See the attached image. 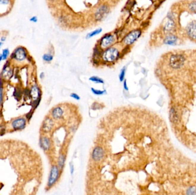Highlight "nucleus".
I'll return each mask as SVG.
<instances>
[{"label": "nucleus", "instance_id": "nucleus-24", "mask_svg": "<svg viewBox=\"0 0 196 195\" xmlns=\"http://www.w3.org/2000/svg\"><path fill=\"white\" fill-rule=\"evenodd\" d=\"M91 90L94 94L95 95H102L104 93H106V90H97L92 88Z\"/></svg>", "mask_w": 196, "mask_h": 195}, {"label": "nucleus", "instance_id": "nucleus-28", "mask_svg": "<svg viewBox=\"0 0 196 195\" xmlns=\"http://www.w3.org/2000/svg\"><path fill=\"white\" fill-rule=\"evenodd\" d=\"M9 0H0V4L1 5H7L9 3Z\"/></svg>", "mask_w": 196, "mask_h": 195}, {"label": "nucleus", "instance_id": "nucleus-5", "mask_svg": "<svg viewBox=\"0 0 196 195\" xmlns=\"http://www.w3.org/2000/svg\"><path fill=\"white\" fill-rule=\"evenodd\" d=\"M109 10L110 9L108 6L106 5H101L99 8L97 9L95 13V19L97 21H100L103 20L108 15Z\"/></svg>", "mask_w": 196, "mask_h": 195}, {"label": "nucleus", "instance_id": "nucleus-27", "mask_svg": "<svg viewBox=\"0 0 196 195\" xmlns=\"http://www.w3.org/2000/svg\"><path fill=\"white\" fill-rule=\"evenodd\" d=\"M71 98H75V99H76V100H80V97L77 95V94H76V93H72L71 95Z\"/></svg>", "mask_w": 196, "mask_h": 195}, {"label": "nucleus", "instance_id": "nucleus-21", "mask_svg": "<svg viewBox=\"0 0 196 195\" xmlns=\"http://www.w3.org/2000/svg\"><path fill=\"white\" fill-rule=\"evenodd\" d=\"M89 79H90V81L96 82V83L104 84V81L102 79L98 77L97 76H92L90 77Z\"/></svg>", "mask_w": 196, "mask_h": 195}, {"label": "nucleus", "instance_id": "nucleus-23", "mask_svg": "<svg viewBox=\"0 0 196 195\" xmlns=\"http://www.w3.org/2000/svg\"><path fill=\"white\" fill-rule=\"evenodd\" d=\"M64 163H65V157L64 156L61 155L59 157V165L60 168H61V169L63 168V167L64 165Z\"/></svg>", "mask_w": 196, "mask_h": 195}, {"label": "nucleus", "instance_id": "nucleus-8", "mask_svg": "<svg viewBox=\"0 0 196 195\" xmlns=\"http://www.w3.org/2000/svg\"><path fill=\"white\" fill-rule=\"evenodd\" d=\"M13 55L17 61H23L26 57V52L24 48L20 47L15 50Z\"/></svg>", "mask_w": 196, "mask_h": 195}, {"label": "nucleus", "instance_id": "nucleus-6", "mask_svg": "<svg viewBox=\"0 0 196 195\" xmlns=\"http://www.w3.org/2000/svg\"><path fill=\"white\" fill-rule=\"evenodd\" d=\"M59 170L56 166H53L51 168L50 175H49L48 182V186L52 187L57 181L59 178Z\"/></svg>", "mask_w": 196, "mask_h": 195}, {"label": "nucleus", "instance_id": "nucleus-11", "mask_svg": "<svg viewBox=\"0 0 196 195\" xmlns=\"http://www.w3.org/2000/svg\"><path fill=\"white\" fill-rule=\"evenodd\" d=\"M29 95L33 98L34 100H36L37 99L40 98L41 93H40V91L39 89V88L36 85H35V86H33L32 88L31 89V90L29 92Z\"/></svg>", "mask_w": 196, "mask_h": 195}, {"label": "nucleus", "instance_id": "nucleus-16", "mask_svg": "<svg viewBox=\"0 0 196 195\" xmlns=\"http://www.w3.org/2000/svg\"><path fill=\"white\" fill-rule=\"evenodd\" d=\"M177 40V39L176 36L172 35V34H170L165 38V39L164 40V42L167 45H173L175 43H176Z\"/></svg>", "mask_w": 196, "mask_h": 195}, {"label": "nucleus", "instance_id": "nucleus-7", "mask_svg": "<svg viewBox=\"0 0 196 195\" xmlns=\"http://www.w3.org/2000/svg\"><path fill=\"white\" fill-rule=\"evenodd\" d=\"M26 120L24 118H18L12 122V126L15 130H23L26 125Z\"/></svg>", "mask_w": 196, "mask_h": 195}, {"label": "nucleus", "instance_id": "nucleus-18", "mask_svg": "<svg viewBox=\"0 0 196 195\" xmlns=\"http://www.w3.org/2000/svg\"><path fill=\"white\" fill-rule=\"evenodd\" d=\"M102 28H98L97 29L94 31H92L91 32L87 34V35L86 36V39H91L94 36H97L98 34H99L100 33L102 32Z\"/></svg>", "mask_w": 196, "mask_h": 195}, {"label": "nucleus", "instance_id": "nucleus-26", "mask_svg": "<svg viewBox=\"0 0 196 195\" xmlns=\"http://www.w3.org/2000/svg\"><path fill=\"white\" fill-rule=\"evenodd\" d=\"M189 8L193 12L196 13V1L192 2L189 5Z\"/></svg>", "mask_w": 196, "mask_h": 195}, {"label": "nucleus", "instance_id": "nucleus-15", "mask_svg": "<svg viewBox=\"0 0 196 195\" xmlns=\"http://www.w3.org/2000/svg\"><path fill=\"white\" fill-rule=\"evenodd\" d=\"M52 127V121L50 119L47 118L45 119L42 125V129L45 132H48Z\"/></svg>", "mask_w": 196, "mask_h": 195}, {"label": "nucleus", "instance_id": "nucleus-9", "mask_svg": "<svg viewBox=\"0 0 196 195\" xmlns=\"http://www.w3.org/2000/svg\"><path fill=\"white\" fill-rule=\"evenodd\" d=\"M103 156H104V151L101 147L97 146L93 150L92 157L95 161L96 162L100 161V160H102Z\"/></svg>", "mask_w": 196, "mask_h": 195}, {"label": "nucleus", "instance_id": "nucleus-12", "mask_svg": "<svg viewBox=\"0 0 196 195\" xmlns=\"http://www.w3.org/2000/svg\"><path fill=\"white\" fill-rule=\"evenodd\" d=\"M2 75L5 80H9L13 75V71L9 66H5V68H4Z\"/></svg>", "mask_w": 196, "mask_h": 195}, {"label": "nucleus", "instance_id": "nucleus-19", "mask_svg": "<svg viewBox=\"0 0 196 195\" xmlns=\"http://www.w3.org/2000/svg\"><path fill=\"white\" fill-rule=\"evenodd\" d=\"M9 55V50L8 49H4L2 50V53L1 55H0V61L2 60H5Z\"/></svg>", "mask_w": 196, "mask_h": 195}, {"label": "nucleus", "instance_id": "nucleus-3", "mask_svg": "<svg viewBox=\"0 0 196 195\" xmlns=\"http://www.w3.org/2000/svg\"><path fill=\"white\" fill-rule=\"evenodd\" d=\"M115 42V37L112 34H106L101 38L99 45L101 48L106 49L111 47Z\"/></svg>", "mask_w": 196, "mask_h": 195}, {"label": "nucleus", "instance_id": "nucleus-31", "mask_svg": "<svg viewBox=\"0 0 196 195\" xmlns=\"http://www.w3.org/2000/svg\"><path fill=\"white\" fill-rule=\"evenodd\" d=\"M5 40H6V37H2L1 38V41H5Z\"/></svg>", "mask_w": 196, "mask_h": 195}, {"label": "nucleus", "instance_id": "nucleus-10", "mask_svg": "<svg viewBox=\"0 0 196 195\" xmlns=\"http://www.w3.org/2000/svg\"><path fill=\"white\" fill-rule=\"evenodd\" d=\"M186 32L189 37L192 39H196V22L193 21L188 25Z\"/></svg>", "mask_w": 196, "mask_h": 195}, {"label": "nucleus", "instance_id": "nucleus-14", "mask_svg": "<svg viewBox=\"0 0 196 195\" xmlns=\"http://www.w3.org/2000/svg\"><path fill=\"white\" fill-rule=\"evenodd\" d=\"M63 114V111L60 107L55 108L52 111V116L55 119H59L61 118L62 117Z\"/></svg>", "mask_w": 196, "mask_h": 195}, {"label": "nucleus", "instance_id": "nucleus-22", "mask_svg": "<svg viewBox=\"0 0 196 195\" xmlns=\"http://www.w3.org/2000/svg\"><path fill=\"white\" fill-rule=\"evenodd\" d=\"M126 69L125 66L123 67L122 69L121 70V72H120L119 76L120 81H123L124 79V76H125V74H126Z\"/></svg>", "mask_w": 196, "mask_h": 195}, {"label": "nucleus", "instance_id": "nucleus-20", "mask_svg": "<svg viewBox=\"0 0 196 195\" xmlns=\"http://www.w3.org/2000/svg\"><path fill=\"white\" fill-rule=\"evenodd\" d=\"M53 59V56L49 53H45L42 56V60L45 62H50Z\"/></svg>", "mask_w": 196, "mask_h": 195}, {"label": "nucleus", "instance_id": "nucleus-1", "mask_svg": "<svg viewBox=\"0 0 196 195\" xmlns=\"http://www.w3.org/2000/svg\"><path fill=\"white\" fill-rule=\"evenodd\" d=\"M120 55L119 50L114 47H110L105 49L102 54L103 60L107 63H113L115 61Z\"/></svg>", "mask_w": 196, "mask_h": 195}, {"label": "nucleus", "instance_id": "nucleus-17", "mask_svg": "<svg viewBox=\"0 0 196 195\" xmlns=\"http://www.w3.org/2000/svg\"><path fill=\"white\" fill-rule=\"evenodd\" d=\"M174 22L172 20H169L166 23V24L165 25V26L164 27V31L167 32H171L174 29Z\"/></svg>", "mask_w": 196, "mask_h": 195}, {"label": "nucleus", "instance_id": "nucleus-29", "mask_svg": "<svg viewBox=\"0 0 196 195\" xmlns=\"http://www.w3.org/2000/svg\"><path fill=\"white\" fill-rule=\"evenodd\" d=\"M30 21L33 23H36L37 21V17L36 16H33L30 19Z\"/></svg>", "mask_w": 196, "mask_h": 195}, {"label": "nucleus", "instance_id": "nucleus-32", "mask_svg": "<svg viewBox=\"0 0 196 195\" xmlns=\"http://www.w3.org/2000/svg\"><path fill=\"white\" fill-rule=\"evenodd\" d=\"M2 43L1 42H0V48H1V46H2Z\"/></svg>", "mask_w": 196, "mask_h": 195}, {"label": "nucleus", "instance_id": "nucleus-33", "mask_svg": "<svg viewBox=\"0 0 196 195\" xmlns=\"http://www.w3.org/2000/svg\"><path fill=\"white\" fill-rule=\"evenodd\" d=\"M52 1H55V0H52Z\"/></svg>", "mask_w": 196, "mask_h": 195}, {"label": "nucleus", "instance_id": "nucleus-4", "mask_svg": "<svg viewBox=\"0 0 196 195\" xmlns=\"http://www.w3.org/2000/svg\"><path fill=\"white\" fill-rule=\"evenodd\" d=\"M185 62V58L181 55H172L170 58V64L173 68H179Z\"/></svg>", "mask_w": 196, "mask_h": 195}, {"label": "nucleus", "instance_id": "nucleus-13", "mask_svg": "<svg viewBox=\"0 0 196 195\" xmlns=\"http://www.w3.org/2000/svg\"><path fill=\"white\" fill-rule=\"evenodd\" d=\"M40 144L41 148L44 150H48L50 146V141L47 138H42L40 140Z\"/></svg>", "mask_w": 196, "mask_h": 195}, {"label": "nucleus", "instance_id": "nucleus-2", "mask_svg": "<svg viewBox=\"0 0 196 195\" xmlns=\"http://www.w3.org/2000/svg\"><path fill=\"white\" fill-rule=\"evenodd\" d=\"M141 31L136 29L129 33L123 39V43L126 45H131L134 44L139 38L141 35Z\"/></svg>", "mask_w": 196, "mask_h": 195}, {"label": "nucleus", "instance_id": "nucleus-25", "mask_svg": "<svg viewBox=\"0 0 196 195\" xmlns=\"http://www.w3.org/2000/svg\"><path fill=\"white\" fill-rule=\"evenodd\" d=\"M3 86H2V82L1 80L0 81V106H1L2 103L3 101Z\"/></svg>", "mask_w": 196, "mask_h": 195}, {"label": "nucleus", "instance_id": "nucleus-30", "mask_svg": "<svg viewBox=\"0 0 196 195\" xmlns=\"http://www.w3.org/2000/svg\"><path fill=\"white\" fill-rule=\"evenodd\" d=\"M123 86H124V89L126 90H129V88H128L127 85V81H126V80H124V83H123Z\"/></svg>", "mask_w": 196, "mask_h": 195}]
</instances>
